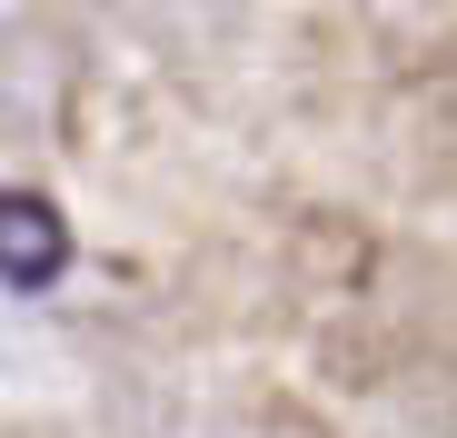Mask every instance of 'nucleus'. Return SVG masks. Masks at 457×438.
Wrapping results in <instances>:
<instances>
[{
  "label": "nucleus",
  "mask_w": 457,
  "mask_h": 438,
  "mask_svg": "<svg viewBox=\"0 0 457 438\" xmlns=\"http://www.w3.org/2000/svg\"><path fill=\"white\" fill-rule=\"evenodd\" d=\"M70 269V219L40 190H0V289H60Z\"/></svg>",
  "instance_id": "1"
}]
</instances>
